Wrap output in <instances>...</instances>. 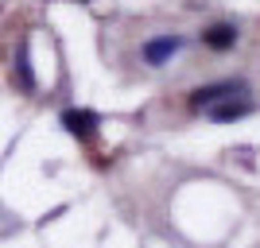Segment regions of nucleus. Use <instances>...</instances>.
<instances>
[{
    "label": "nucleus",
    "instance_id": "nucleus-4",
    "mask_svg": "<svg viewBox=\"0 0 260 248\" xmlns=\"http://www.w3.org/2000/svg\"><path fill=\"white\" fill-rule=\"evenodd\" d=\"M252 113V101L249 97H233V101H221V105H210L206 117L214 120V124H229V120H241Z\"/></svg>",
    "mask_w": 260,
    "mask_h": 248
},
{
    "label": "nucleus",
    "instance_id": "nucleus-5",
    "mask_svg": "<svg viewBox=\"0 0 260 248\" xmlns=\"http://www.w3.org/2000/svg\"><path fill=\"white\" fill-rule=\"evenodd\" d=\"M16 86H20L23 93H31V89H35V74H31V51H27V39H23L20 51H16Z\"/></svg>",
    "mask_w": 260,
    "mask_h": 248
},
{
    "label": "nucleus",
    "instance_id": "nucleus-7",
    "mask_svg": "<svg viewBox=\"0 0 260 248\" xmlns=\"http://www.w3.org/2000/svg\"><path fill=\"white\" fill-rule=\"evenodd\" d=\"M78 4H89V0H78Z\"/></svg>",
    "mask_w": 260,
    "mask_h": 248
},
{
    "label": "nucleus",
    "instance_id": "nucleus-3",
    "mask_svg": "<svg viewBox=\"0 0 260 248\" xmlns=\"http://www.w3.org/2000/svg\"><path fill=\"white\" fill-rule=\"evenodd\" d=\"M58 120H62V128L70 132V136H78V140H89V136L98 132V124H101V117L93 109H66Z\"/></svg>",
    "mask_w": 260,
    "mask_h": 248
},
{
    "label": "nucleus",
    "instance_id": "nucleus-2",
    "mask_svg": "<svg viewBox=\"0 0 260 248\" xmlns=\"http://www.w3.org/2000/svg\"><path fill=\"white\" fill-rule=\"evenodd\" d=\"M183 35H159V39H148L144 43V62L148 66H163V62H171L175 54L183 51Z\"/></svg>",
    "mask_w": 260,
    "mask_h": 248
},
{
    "label": "nucleus",
    "instance_id": "nucleus-1",
    "mask_svg": "<svg viewBox=\"0 0 260 248\" xmlns=\"http://www.w3.org/2000/svg\"><path fill=\"white\" fill-rule=\"evenodd\" d=\"M233 97H249V86L245 82H217V86H202L190 93V109L206 113L210 105H221V101H233Z\"/></svg>",
    "mask_w": 260,
    "mask_h": 248
},
{
    "label": "nucleus",
    "instance_id": "nucleus-6",
    "mask_svg": "<svg viewBox=\"0 0 260 248\" xmlns=\"http://www.w3.org/2000/svg\"><path fill=\"white\" fill-rule=\"evenodd\" d=\"M202 39H206L210 51H229V47L237 43V27H233V23H214Z\"/></svg>",
    "mask_w": 260,
    "mask_h": 248
}]
</instances>
